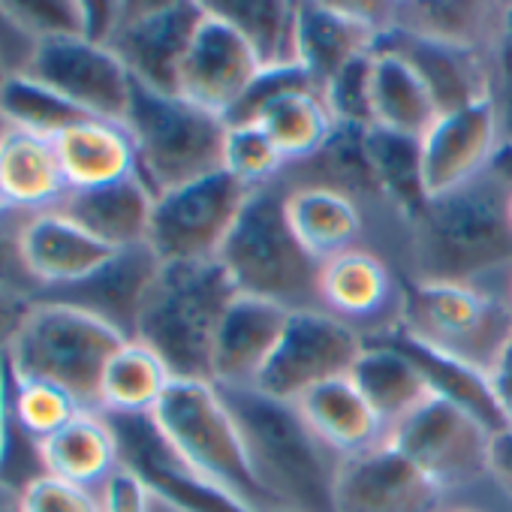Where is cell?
<instances>
[{
  "mask_svg": "<svg viewBox=\"0 0 512 512\" xmlns=\"http://www.w3.org/2000/svg\"><path fill=\"white\" fill-rule=\"evenodd\" d=\"M488 476L500 485V491L512 500V428L491 437Z\"/></svg>",
  "mask_w": 512,
  "mask_h": 512,
  "instance_id": "681fc988",
  "label": "cell"
},
{
  "mask_svg": "<svg viewBox=\"0 0 512 512\" xmlns=\"http://www.w3.org/2000/svg\"><path fill=\"white\" fill-rule=\"evenodd\" d=\"M100 506L103 512H151V491L136 473L118 467V473L100 488Z\"/></svg>",
  "mask_w": 512,
  "mask_h": 512,
  "instance_id": "7dc6e473",
  "label": "cell"
},
{
  "mask_svg": "<svg viewBox=\"0 0 512 512\" xmlns=\"http://www.w3.org/2000/svg\"><path fill=\"white\" fill-rule=\"evenodd\" d=\"M52 145L70 193L100 190L139 175L136 145L124 121L79 118L64 127Z\"/></svg>",
  "mask_w": 512,
  "mask_h": 512,
  "instance_id": "603a6c76",
  "label": "cell"
},
{
  "mask_svg": "<svg viewBox=\"0 0 512 512\" xmlns=\"http://www.w3.org/2000/svg\"><path fill=\"white\" fill-rule=\"evenodd\" d=\"M139 160V178L154 196L223 172L226 118L133 82L124 118Z\"/></svg>",
  "mask_w": 512,
  "mask_h": 512,
  "instance_id": "5b68a950",
  "label": "cell"
},
{
  "mask_svg": "<svg viewBox=\"0 0 512 512\" xmlns=\"http://www.w3.org/2000/svg\"><path fill=\"white\" fill-rule=\"evenodd\" d=\"M4 377H7V413L16 422V428L37 446L52 434H58L67 422H73L85 410L67 389L49 380L10 374L7 368Z\"/></svg>",
  "mask_w": 512,
  "mask_h": 512,
  "instance_id": "f35d334b",
  "label": "cell"
},
{
  "mask_svg": "<svg viewBox=\"0 0 512 512\" xmlns=\"http://www.w3.org/2000/svg\"><path fill=\"white\" fill-rule=\"evenodd\" d=\"M287 193L290 184L284 175L272 184L250 190L217 253V263L244 296L269 299L287 311L320 308V263L290 229Z\"/></svg>",
  "mask_w": 512,
  "mask_h": 512,
  "instance_id": "277c9868",
  "label": "cell"
},
{
  "mask_svg": "<svg viewBox=\"0 0 512 512\" xmlns=\"http://www.w3.org/2000/svg\"><path fill=\"white\" fill-rule=\"evenodd\" d=\"M19 512H103L100 494L61 482L55 476H37L16 494Z\"/></svg>",
  "mask_w": 512,
  "mask_h": 512,
  "instance_id": "f6af8a7d",
  "label": "cell"
},
{
  "mask_svg": "<svg viewBox=\"0 0 512 512\" xmlns=\"http://www.w3.org/2000/svg\"><path fill=\"white\" fill-rule=\"evenodd\" d=\"M40 464L46 476L100 494L121 467V446L112 419L100 410H82L58 434L40 443Z\"/></svg>",
  "mask_w": 512,
  "mask_h": 512,
  "instance_id": "d4e9b609",
  "label": "cell"
},
{
  "mask_svg": "<svg viewBox=\"0 0 512 512\" xmlns=\"http://www.w3.org/2000/svg\"><path fill=\"white\" fill-rule=\"evenodd\" d=\"M350 380L389 431L431 398V389L419 368L401 350L374 335H365V350L356 359Z\"/></svg>",
  "mask_w": 512,
  "mask_h": 512,
  "instance_id": "d6a6232c",
  "label": "cell"
},
{
  "mask_svg": "<svg viewBox=\"0 0 512 512\" xmlns=\"http://www.w3.org/2000/svg\"><path fill=\"white\" fill-rule=\"evenodd\" d=\"M124 341L109 323L79 308L31 302L4 368L10 374L49 380L67 389L85 410H97L103 368Z\"/></svg>",
  "mask_w": 512,
  "mask_h": 512,
  "instance_id": "52a82bcc",
  "label": "cell"
},
{
  "mask_svg": "<svg viewBox=\"0 0 512 512\" xmlns=\"http://www.w3.org/2000/svg\"><path fill=\"white\" fill-rule=\"evenodd\" d=\"M488 172L494 178H500L512 190V145H500V151H497V157H494V163H491Z\"/></svg>",
  "mask_w": 512,
  "mask_h": 512,
  "instance_id": "816d5d0a",
  "label": "cell"
},
{
  "mask_svg": "<svg viewBox=\"0 0 512 512\" xmlns=\"http://www.w3.org/2000/svg\"><path fill=\"white\" fill-rule=\"evenodd\" d=\"M398 329L452 353L482 371H491L512 338L509 296L482 284L410 281L398 299Z\"/></svg>",
  "mask_w": 512,
  "mask_h": 512,
  "instance_id": "ba28073f",
  "label": "cell"
},
{
  "mask_svg": "<svg viewBox=\"0 0 512 512\" xmlns=\"http://www.w3.org/2000/svg\"><path fill=\"white\" fill-rule=\"evenodd\" d=\"M419 148L428 199L482 178L500 151V121L491 97L440 115Z\"/></svg>",
  "mask_w": 512,
  "mask_h": 512,
  "instance_id": "e0dca14e",
  "label": "cell"
},
{
  "mask_svg": "<svg viewBox=\"0 0 512 512\" xmlns=\"http://www.w3.org/2000/svg\"><path fill=\"white\" fill-rule=\"evenodd\" d=\"M371 115L380 130L422 139L440 118V109L428 85L401 55L371 49Z\"/></svg>",
  "mask_w": 512,
  "mask_h": 512,
  "instance_id": "1f68e13d",
  "label": "cell"
},
{
  "mask_svg": "<svg viewBox=\"0 0 512 512\" xmlns=\"http://www.w3.org/2000/svg\"><path fill=\"white\" fill-rule=\"evenodd\" d=\"M0 7L34 46L58 37H85V0H0Z\"/></svg>",
  "mask_w": 512,
  "mask_h": 512,
  "instance_id": "b9f144b4",
  "label": "cell"
},
{
  "mask_svg": "<svg viewBox=\"0 0 512 512\" xmlns=\"http://www.w3.org/2000/svg\"><path fill=\"white\" fill-rule=\"evenodd\" d=\"M287 220L299 244L317 263L356 247L365 232L362 205L338 190L317 184H290Z\"/></svg>",
  "mask_w": 512,
  "mask_h": 512,
  "instance_id": "4dcf8cb0",
  "label": "cell"
},
{
  "mask_svg": "<svg viewBox=\"0 0 512 512\" xmlns=\"http://www.w3.org/2000/svg\"><path fill=\"white\" fill-rule=\"evenodd\" d=\"M154 202L157 196L148 190V184L139 175H133L100 190L67 193L55 211L88 229L106 247L124 250L136 244H148Z\"/></svg>",
  "mask_w": 512,
  "mask_h": 512,
  "instance_id": "83f0119b",
  "label": "cell"
},
{
  "mask_svg": "<svg viewBox=\"0 0 512 512\" xmlns=\"http://www.w3.org/2000/svg\"><path fill=\"white\" fill-rule=\"evenodd\" d=\"M31 217H34L31 211H16V208L0 205V287L19 293L28 302L40 296L22 260V235Z\"/></svg>",
  "mask_w": 512,
  "mask_h": 512,
  "instance_id": "ee69618b",
  "label": "cell"
},
{
  "mask_svg": "<svg viewBox=\"0 0 512 512\" xmlns=\"http://www.w3.org/2000/svg\"><path fill=\"white\" fill-rule=\"evenodd\" d=\"M0 512H19L16 494H0Z\"/></svg>",
  "mask_w": 512,
  "mask_h": 512,
  "instance_id": "11a10c76",
  "label": "cell"
},
{
  "mask_svg": "<svg viewBox=\"0 0 512 512\" xmlns=\"http://www.w3.org/2000/svg\"><path fill=\"white\" fill-rule=\"evenodd\" d=\"M443 512H482V509H473V506H452V509H443Z\"/></svg>",
  "mask_w": 512,
  "mask_h": 512,
  "instance_id": "6f0895ef",
  "label": "cell"
},
{
  "mask_svg": "<svg viewBox=\"0 0 512 512\" xmlns=\"http://www.w3.org/2000/svg\"><path fill=\"white\" fill-rule=\"evenodd\" d=\"M151 419L172 449L220 491L253 512H278L253 476L241 431L214 383L172 380Z\"/></svg>",
  "mask_w": 512,
  "mask_h": 512,
  "instance_id": "8992f818",
  "label": "cell"
},
{
  "mask_svg": "<svg viewBox=\"0 0 512 512\" xmlns=\"http://www.w3.org/2000/svg\"><path fill=\"white\" fill-rule=\"evenodd\" d=\"M235 296L238 290L217 260L163 263L145 293L136 341L148 344L175 380L211 383L214 341Z\"/></svg>",
  "mask_w": 512,
  "mask_h": 512,
  "instance_id": "3957f363",
  "label": "cell"
},
{
  "mask_svg": "<svg viewBox=\"0 0 512 512\" xmlns=\"http://www.w3.org/2000/svg\"><path fill=\"white\" fill-rule=\"evenodd\" d=\"M509 305H512V281H509Z\"/></svg>",
  "mask_w": 512,
  "mask_h": 512,
  "instance_id": "91938a15",
  "label": "cell"
},
{
  "mask_svg": "<svg viewBox=\"0 0 512 512\" xmlns=\"http://www.w3.org/2000/svg\"><path fill=\"white\" fill-rule=\"evenodd\" d=\"M368 127L335 124L332 136L323 148L299 166L284 172L287 184H317L350 196L353 202H383V190L377 184L371 157H368Z\"/></svg>",
  "mask_w": 512,
  "mask_h": 512,
  "instance_id": "836d02e7",
  "label": "cell"
},
{
  "mask_svg": "<svg viewBox=\"0 0 512 512\" xmlns=\"http://www.w3.org/2000/svg\"><path fill=\"white\" fill-rule=\"evenodd\" d=\"M407 226L413 281L482 284L512 266L509 187L491 172L428 199Z\"/></svg>",
  "mask_w": 512,
  "mask_h": 512,
  "instance_id": "7a4b0ae2",
  "label": "cell"
},
{
  "mask_svg": "<svg viewBox=\"0 0 512 512\" xmlns=\"http://www.w3.org/2000/svg\"><path fill=\"white\" fill-rule=\"evenodd\" d=\"M380 31L368 25L350 4L296 0V67L323 88L353 61L371 55Z\"/></svg>",
  "mask_w": 512,
  "mask_h": 512,
  "instance_id": "ffe728a7",
  "label": "cell"
},
{
  "mask_svg": "<svg viewBox=\"0 0 512 512\" xmlns=\"http://www.w3.org/2000/svg\"><path fill=\"white\" fill-rule=\"evenodd\" d=\"M151 512H184V509H178V506H172V503H166L163 497H157V494H151Z\"/></svg>",
  "mask_w": 512,
  "mask_h": 512,
  "instance_id": "db71d44e",
  "label": "cell"
},
{
  "mask_svg": "<svg viewBox=\"0 0 512 512\" xmlns=\"http://www.w3.org/2000/svg\"><path fill=\"white\" fill-rule=\"evenodd\" d=\"M446 491L389 440L341 458L335 512H443Z\"/></svg>",
  "mask_w": 512,
  "mask_h": 512,
  "instance_id": "9a60e30c",
  "label": "cell"
},
{
  "mask_svg": "<svg viewBox=\"0 0 512 512\" xmlns=\"http://www.w3.org/2000/svg\"><path fill=\"white\" fill-rule=\"evenodd\" d=\"M247 196L250 190L226 172L160 193L148 226V247L160 263L217 260Z\"/></svg>",
  "mask_w": 512,
  "mask_h": 512,
  "instance_id": "9c48e42d",
  "label": "cell"
},
{
  "mask_svg": "<svg viewBox=\"0 0 512 512\" xmlns=\"http://www.w3.org/2000/svg\"><path fill=\"white\" fill-rule=\"evenodd\" d=\"M4 446H7V377L4 368H0V464H4ZM10 494V491H0Z\"/></svg>",
  "mask_w": 512,
  "mask_h": 512,
  "instance_id": "f5cc1de1",
  "label": "cell"
},
{
  "mask_svg": "<svg viewBox=\"0 0 512 512\" xmlns=\"http://www.w3.org/2000/svg\"><path fill=\"white\" fill-rule=\"evenodd\" d=\"M317 299L323 311L350 326L374 320L395 299V275L380 253L356 244L320 263Z\"/></svg>",
  "mask_w": 512,
  "mask_h": 512,
  "instance_id": "4316f807",
  "label": "cell"
},
{
  "mask_svg": "<svg viewBox=\"0 0 512 512\" xmlns=\"http://www.w3.org/2000/svg\"><path fill=\"white\" fill-rule=\"evenodd\" d=\"M491 103L500 121V145H512V10L506 34L491 55Z\"/></svg>",
  "mask_w": 512,
  "mask_h": 512,
  "instance_id": "bcb514c9",
  "label": "cell"
},
{
  "mask_svg": "<svg viewBox=\"0 0 512 512\" xmlns=\"http://www.w3.org/2000/svg\"><path fill=\"white\" fill-rule=\"evenodd\" d=\"M250 121L260 124L269 133V139L278 145V151L284 154L290 166H299L308 157H314L335 130V118L323 94L311 85L290 88L272 97L269 103L260 106V112Z\"/></svg>",
  "mask_w": 512,
  "mask_h": 512,
  "instance_id": "d590c367",
  "label": "cell"
},
{
  "mask_svg": "<svg viewBox=\"0 0 512 512\" xmlns=\"http://www.w3.org/2000/svg\"><path fill=\"white\" fill-rule=\"evenodd\" d=\"M121 446V467L136 473L145 488L184 512H253L196 467H190L160 434L151 416H109Z\"/></svg>",
  "mask_w": 512,
  "mask_h": 512,
  "instance_id": "5bb4252c",
  "label": "cell"
},
{
  "mask_svg": "<svg viewBox=\"0 0 512 512\" xmlns=\"http://www.w3.org/2000/svg\"><path fill=\"white\" fill-rule=\"evenodd\" d=\"M67 193L52 139L13 127L0 142V205L40 214L58 208Z\"/></svg>",
  "mask_w": 512,
  "mask_h": 512,
  "instance_id": "f546056e",
  "label": "cell"
},
{
  "mask_svg": "<svg viewBox=\"0 0 512 512\" xmlns=\"http://www.w3.org/2000/svg\"><path fill=\"white\" fill-rule=\"evenodd\" d=\"M296 407L302 419L311 425V431L338 458L368 452L386 443L389 437V428L383 425V419L374 413V407L365 401V395L356 389L350 377H338L314 386L296 401Z\"/></svg>",
  "mask_w": 512,
  "mask_h": 512,
  "instance_id": "f1b7e54d",
  "label": "cell"
},
{
  "mask_svg": "<svg viewBox=\"0 0 512 512\" xmlns=\"http://www.w3.org/2000/svg\"><path fill=\"white\" fill-rule=\"evenodd\" d=\"M374 49L401 55L428 85L440 115L491 97V55L443 46L398 28L383 31Z\"/></svg>",
  "mask_w": 512,
  "mask_h": 512,
  "instance_id": "44dd1931",
  "label": "cell"
},
{
  "mask_svg": "<svg viewBox=\"0 0 512 512\" xmlns=\"http://www.w3.org/2000/svg\"><path fill=\"white\" fill-rule=\"evenodd\" d=\"M365 142H368V157H371L377 184L383 190V202L392 205L410 223L428 202L425 181H422L419 139L368 127Z\"/></svg>",
  "mask_w": 512,
  "mask_h": 512,
  "instance_id": "74e56055",
  "label": "cell"
},
{
  "mask_svg": "<svg viewBox=\"0 0 512 512\" xmlns=\"http://www.w3.org/2000/svg\"><path fill=\"white\" fill-rule=\"evenodd\" d=\"M290 311L269 299L238 293L223 314L214 356H211V383L220 389H253L266 371Z\"/></svg>",
  "mask_w": 512,
  "mask_h": 512,
  "instance_id": "d6986e66",
  "label": "cell"
},
{
  "mask_svg": "<svg viewBox=\"0 0 512 512\" xmlns=\"http://www.w3.org/2000/svg\"><path fill=\"white\" fill-rule=\"evenodd\" d=\"M112 253V247L97 241L88 229L55 208L34 214L22 235V260L40 296L85 281L103 263H109Z\"/></svg>",
  "mask_w": 512,
  "mask_h": 512,
  "instance_id": "7402d4cb",
  "label": "cell"
},
{
  "mask_svg": "<svg viewBox=\"0 0 512 512\" xmlns=\"http://www.w3.org/2000/svg\"><path fill=\"white\" fill-rule=\"evenodd\" d=\"M491 437L494 434L476 416L431 395L404 416L386 440L449 494L488 476Z\"/></svg>",
  "mask_w": 512,
  "mask_h": 512,
  "instance_id": "8fae6325",
  "label": "cell"
},
{
  "mask_svg": "<svg viewBox=\"0 0 512 512\" xmlns=\"http://www.w3.org/2000/svg\"><path fill=\"white\" fill-rule=\"evenodd\" d=\"M205 7L247 40L263 70L296 67V4L290 0H211Z\"/></svg>",
  "mask_w": 512,
  "mask_h": 512,
  "instance_id": "8d00e7d4",
  "label": "cell"
},
{
  "mask_svg": "<svg viewBox=\"0 0 512 512\" xmlns=\"http://www.w3.org/2000/svg\"><path fill=\"white\" fill-rule=\"evenodd\" d=\"M365 350V335L323 308L290 311L284 335L253 389L296 404L320 383L350 377Z\"/></svg>",
  "mask_w": 512,
  "mask_h": 512,
  "instance_id": "30bf717a",
  "label": "cell"
},
{
  "mask_svg": "<svg viewBox=\"0 0 512 512\" xmlns=\"http://www.w3.org/2000/svg\"><path fill=\"white\" fill-rule=\"evenodd\" d=\"M323 100H326L335 124L374 127V115H371V55L353 61L347 70H341L323 88Z\"/></svg>",
  "mask_w": 512,
  "mask_h": 512,
  "instance_id": "7bdbcfd3",
  "label": "cell"
},
{
  "mask_svg": "<svg viewBox=\"0 0 512 512\" xmlns=\"http://www.w3.org/2000/svg\"><path fill=\"white\" fill-rule=\"evenodd\" d=\"M202 19L205 0H127L106 46L133 82L157 94H178V70Z\"/></svg>",
  "mask_w": 512,
  "mask_h": 512,
  "instance_id": "7c38bea8",
  "label": "cell"
},
{
  "mask_svg": "<svg viewBox=\"0 0 512 512\" xmlns=\"http://www.w3.org/2000/svg\"><path fill=\"white\" fill-rule=\"evenodd\" d=\"M512 4H449V0H416V4H392V25L413 37H425L443 46L494 55L506 34Z\"/></svg>",
  "mask_w": 512,
  "mask_h": 512,
  "instance_id": "484cf974",
  "label": "cell"
},
{
  "mask_svg": "<svg viewBox=\"0 0 512 512\" xmlns=\"http://www.w3.org/2000/svg\"><path fill=\"white\" fill-rule=\"evenodd\" d=\"M260 73L263 64L247 40L205 7V19L199 22L178 70V97L229 118Z\"/></svg>",
  "mask_w": 512,
  "mask_h": 512,
  "instance_id": "2e32d148",
  "label": "cell"
},
{
  "mask_svg": "<svg viewBox=\"0 0 512 512\" xmlns=\"http://www.w3.org/2000/svg\"><path fill=\"white\" fill-rule=\"evenodd\" d=\"M509 223H512V190H509Z\"/></svg>",
  "mask_w": 512,
  "mask_h": 512,
  "instance_id": "680465c9",
  "label": "cell"
},
{
  "mask_svg": "<svg viewBox=\"0 0 512 512\" xmlns=\"http://www.w3.org/2000/svg\"><path fill=\"white\" fill-rule=\"evenodd\" d=\"M374 338H380V341L392 344L395 350H401L419 368V374L425 377L431 395L458 404L461 410L476 416L491 434H500V431L509 428L503 413H500V404L494 398L488 371H482V368H476V365H470V362H464V359H458L452 353H443V350L407 335L398 326H386V329L374 332Z\"/></svg>",
  "mask_w": 512,
  "mask_h": 512,
  "instance_id": "cb8c5ba5",
  "label": "cell"
},
{
  "mask_svg": "<svg viewBox=\"0 0 512 512\" xmlns=\"http://www.w3.org/2000/svg\"><path fill=\"white\" fill-rule=\"evenodd\" d=\"M22 76L46 85L91 118L124 121L133 97V76L118 55L88 37H58L34 46Z\"/></svg>",
  "mask_w": 512,
  "mask_h": 512,
  "instance_id": "4fadbf2b",
  "label": "cell"
},
{
  "mask_svg": "<svg viewBox=\"0 0 512 512\" xmlns=\"http://www.w3.org/2000/svg\"><path fill=\"white\" fill-rule=\"evenodd\" d=\"M287 169L290 163L284 160V154L278 151V145L269 139V133L260 124H253V121L229 124L226 145H223L226 175H232L247 190H256L263 184L278 181Z\"/></svg>",
  "mask_w": 512,
  "mask_h": 512,
  "instance_id": "60d3db41",
  "label": "cell"
},
{
  "mask_svg": "<svg viewBox=\"0 0 512 512\" xmlns=\"http://www.w3.org/2000/svg\"><path fill=\"white\" fill-rule=\"evenodd\" d=\"M488 380H491L494 398H497V404H500V413H503L506 425L512 428V338H509V344L503 347V353L497 356V362L491 365Z\"/></svg>",
  "mask_w": 512,
  "mask_h": 512,
  "instance_id": "f907efd6",
  "label": "cell"
},
{
  "mask_svg": "<svg viewBox=\"0 0 512 512\" xmlns=\"http://www.w3.org/2000/svg\"><path fill=\"white\" fill-rule=\"evenodd\" d=\"M10 130H13V124L7 121V115H4V112H0V142H4V136H7Z\"/></svg>",
  "mask_w": 512,
  "mask_h": 512,
  "instance_id": "9f6ffc18",
  "label": "cell"
},
{
  "mask_svg": "<svg viewBox=\"0 0 512 512\" xmlns=\"http://www.w3.org/2000/svg\"><path fill=\"white\" fill-rule=\"evenodd\" d=\"M172 380V371L148 344L124 341L103 368L97 410L106 416H151Z\"/></svg>",
  "mask_w": 512,
  "mask_h": 512,
  "instance_id": "e575fe53",
  "label": "cell"
},
{
  "mask_svg": "<svg viewBox=\"0 0 512 512\" xmlns=\"http://www.w3.org/2000/svg\"><path fill=\"white\" fill-rule=\"evenodd\" d=\"M0 112L7 115V121L31 136L40 139H55L64 127L76 124L79 118H91L70 106L64 97L49 91L46 85L16 73L4 85H0Z\"/></svg>",
  "mask_w": 512,
  "mask_h": 512,
  "instance_id": "ab89813d",
  "label": "cell"
},
{
  "mask_svg": "<svg viewBox=\"0 0 512 512\" xmlns=\"http://www.w3.org/2000/svg\"><path fill=\"white\" fill-rule=\"evenodd\" d=\"M256 482L278 512H335L341 458L311 431L299 407L260 389H220Z\"/></svg>",
  "mask_w": 512,
  "mask_h": 512,
  "instance_id": "6da1fadb",
  "label": "cell"
},
{
  "mask_svg": "<svg viewBox=\"0 0 512 512\" xmlns=\"http://www.w3.org/2000/svg\"><path fill=\"white\" fill-rule=\"evenodd\" d=\"M31 302L22 299L19 293L7 290V287H0V368L7 365V353L16 341V332L28 314Z\"/></svg>",
  "mask_w": 512,
  "mask_h": 512,
  "instance_id": "c3c4849f",
  "label": "cell"
},
{
  "mask_svg": "<svg viewBox=\"0 0 512 512\" xmlns=\"http://www.w3.org/2000/svg\"><path fill=\"white\" fill-rule=\"evenodd\" d=\"M160 266L163 263L157 260V253L148 244L124 247V250H115L109 256V263H103L85 281L70 284L64 290L43 293L37 302H61L70 308H79V311L109 323L127 341H133L145 293H148L151 281L157 278Z\"/></svg>",
  "mask_w": 512,
  "mask_h": 512,
  "instance_id": "ac0fdd59",
  "label": "cell"
}]
</instances>
